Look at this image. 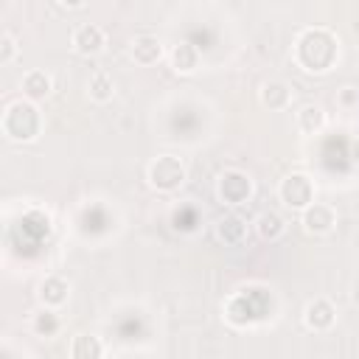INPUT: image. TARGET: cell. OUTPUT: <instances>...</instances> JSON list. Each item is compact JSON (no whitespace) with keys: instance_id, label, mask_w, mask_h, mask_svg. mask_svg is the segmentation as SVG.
<instances>
[{"instance_id":"18","label":"cell","mask_w":359,"mask_h":359,"mask_svg":"<svg viewBox=\"0 0 359 359\" xmlns=\"http://www.w3.org/2000/svg\"><path fill=\"white\" fill-rule=\"evenodd\" d=\"M255 233H258L264 241H278V238L286 233V224H283V219H280L275 210H264V213H258V219H255Z\"/></svg>"},{"instance_id":"10","label":"cell","mask_w":359,"mask_h":359,"mask_svg":"<svg viewBox=\"0 0 359 359\" xmlns=\"http://www.w3.org/2000/svg\"><path fill=\"white\" fill-rule=\"evenodd\" d=\"M258 98H261V104L266 109H275L278 112V109H286L292 104V87L286 81H280V79H269V81L261 84Z\"/></svg>"},{"instance_id":"7","label":"cell","mask_w":359,"mask_h":359,"mask_svg":"<svg viewBox=\"0 0 359 359\" xmlns=\"http://www.w3.org/2000/svg\"><path fill=\"white\" fill-rule=\"evenodd\" d=\"M70 45H73V50L81 53V56H95V53L104 50L107 36H104V31H101L95 22H81V25L73 31Z\"/></svg>"},{"instance_id":"1","label":"cell","mask_w":359,"mask_h":359,"mask_svg":"<svg viewBox=\"0 0 359 359\" xmlns=\"http://www.w3.org/2000/svg\"><path fill=\"white\" fill-rule=\"evenodd\" d=\"M337 56H339V45H337V36L331 31H325V28H306L297 36L294 59H297V65L306 73H325V70H331Z\"/></svg>"},{"instance_id":"4","label":"cell","mask_w":359,"mask_h":359,"mask_svg":"<svg viewBox=\"0 0 359 359\" xmlns=\"http://www.w3.org/2000/svg\"><path fill=\"white\" fill-rule=\"evenodd\" d=\"M185 174H188L185 171V163L180 157H174V154L154 157L149 163V171H146L149 185L157 188V191H174V188H180L185 182Z\"/></svg>"},{"instance_id":"5","label":"cell","mask_w":359,"mask_h":359,"mask_svg":"<svg viewBox=\"0 0 359 359\" xmlns=\"http://www.w3.org/2000/svg\"><path fill=\"white\" fill-rule=\"evenodd\" d=\"M216 194L224 205H241L252 196V180H250V174H244L238 168H227L216 180Z\"/></svg>"},{"instance_id":"9","label":"cell","mask_w":359,"mask_h":359,"mask_svg":"<svg viewBox=\"0 0 359 359\" xmlns=\"http://www.w3.org/2000/svg\"><path fill=\"white\" fill-rule=\"evenodd\" d=\"M303 323L311 331H328L337 323V309L328 297H314L309 300V306L303 309Z\"/></svg>"},{"instance_id":"22","label":"cell","mask_w":359,"mask_h":359,"mask_svg":"<svg viewBox=\"0 0 359 359\" xmlns=\"http://www.w3.org/2000/svg\"><path fill=\"white\" fill-rule=\"evenodd\" d=\"M351 157H353V163H359V137L351 143Z\"/></svg>"},{"instance_id":"6","label":"cell","mask_w":359,"mask_h":359,"mask_svg":"<svg viewBox=\"0 0 359 359\" xmlns=\"http://www.w3.org/2000/svg\"><path fill=\"white\" fill-rule=\"evenodd\" d=\"M300 224H303V230L311 233V236H325V233H331L334 224H337V210H334L331 205H325V202H314V205H309V208L300 213Z\"/></svg>"},{"instance_id":"12","label":"cell","mask_w":359,"mask_h":359,"mask_svg":"<svg viewBox=\"0 0 359 359\" xmlns=\"http://www.w3.org/2000/svg\"><path fill=\"white\" fill-rule=\"evenodd\" d=\"M22 98L25 101H42V98H48L50 95V90H53V79L45 73V70H28L25 76H22Z\"/></svg>"},{"instance_id":"3","label":"cell","mask_w":359,"mask_h":359,"mask_svg":"<svg viewBox=\"0 0 359 359\" xmlns=\"http://www.w3.org/2000/svg\"><path fill=\"white\" fill-rule=\"evenodd\" d=\"M278 196H280V202H283L289 210L303 213L309 205H314V182H311L309 174L292 171V174H286V177L280 180Z\"/></svg>"},{"instance_id":"17","label":"cell","mask_w":359,"mask_h":359,"mask_svg":"<svg viewBox=\"0 0 359 359\" xmlns=\"http://www.w3.org/2000/svg\"><path fill=\"white\" fill-rule=\"evenodd\" d=\"M297 129L303 135H320L325 129V112H323V107H317V104L300 107V112H297Z\"/></svg>"},{"instance_id":"16","label":"cell","mask_w":359,"mask_h":359,"mask_svg":"<svg viewBox=\"0 0 359 359\" xmlns=\"http://www.w3.org/2000/svg\"><path fill=\"white\" fill-rule=\"evenodd\" d=\"M31 328L36 337H45V339H53L59 331H62V320L56 314V309H39L34 317H31Z\"/></svg>"},{"instance_id":"20","label":"cell","mask_w":359,"mask_h":359,"mask_svg":"<svg viewBox=\"0 0 359 359\" xmlns=\"http://www.w3.org/2000/svg\"><path fill=\"white\" fill-rule=\"evenodd\" d=\"M17 50H20L17 39H14L8 31H3V34H0V65H11V62L17 59Z\"/></svg>"},{"instance_id":"21","label":"cell","mask_w":359,"mask_h":359,"mask_svg":"<svg viewBox=\"0 0 359 359\" xmlns=\"http://www.w3.org/2000/svg\"><path fill=\"white\" fill-rule=\"evenodd\" d=\"M339 104H342V107H353V104H359V90H356V87H342V93H339Z\"/></svg>"},{"instance_id":"2","label":"cell","mask_w":359,"mask_h":359,"mask_svg":"<svg viewBox=\"0 0 359 359\" xmlns=\"http://www.w3.org/2000/svg\"><path fill=\"white\" fill-rule=\"evenodd\" d=\"M42 129V115H39V107L34 101H14L6 107L3 112V135L8 140H17V143H31Z\"/></svg>"},{"instance_id":"14","label":"cell","mask_w":359,"mask_h":359,"mask_svg":"<svg viewBox=\"0 0 359 359\" xmlns=\"http://www.w3.org/2000/svg\"><path fill=\"white\" fill-rule=\"evenodd\" d=\"M70 356L73 359H101L104 356V342L95 334H76L70 342Z\"/></svg>"},{"instance_id":"19","label":"cell","mask_w":359,"mask_h":359,"mask_svg":"<svg viewBox=\"0 0 359 359\" xmlns=\"http://www.w3.org/2000/svg\"><path fill=\"white\" fill-rule=\"evenodd\" d=\"M87 95H90L93 101H98V104L112 101V95H115V81H112V76L104 73V70L93 73V76H90V84H87Z\"/></svg>"},{"instance_id":"23","label":"cell","mask_w":359,"mask_h":359,"mask_svg":"<svg viewBox=\"0 0 359 359\" xmlns=\"http://www.w3.org/2000/svg\"><path fill=\"white\" fill-rule=\"evenodd\" d=\"M20 359H25V356H20Z\"/></svg>"},{"instance_id":"15","label":"cell","mask_w":359,"mask_h":359,"mask_svg":"<svg viewBox=\"0 0 359 359\" xmlns=\"http://www.w3.org/2000/svg\"><path fill=\"white\" fill-rule=\"evenodd\" d=\"M168 59H171V67H174L177 73H194L196 65H199V50H196L191 42H180V45L171 48Z\"/></svg>"},{"instance_id":"8","label":"cell","mask_w":359,"mask_h":359,"mask_svg":"<svg viewBox=\"0 0 359 359\" xmlns=\"http://www.w3.org/2000/svg\"><path fill=\"white\" fill-rule=\"evenodd\" d=\"M213 233H216V241L219 244H224V247H241L247 241V236H250V227H247V222L238 213H224L216 222Z\"/></svg>"},{"instance_id":"13","label":"cell","mask_w":359,"mask_h":359,"mask_svg":"<svg viewBox=\"0 0 359 359\" xmlns=\"http://www.w3.org/2000/svg\"><path fill=\"white\" fill-rule=\"evenodd\" d=\"M132 59L137 65H157L163 59V42L151 34H140L132 39Z\"/></svg>"},{"instance_id":"11","label":"cell","mask_w":359,"mask_h":359,"mask_svg":"<svg viewBox=\"0 0 359 359\" xmlns=\"http://www.w3.org/2000/svg\"><path fill=\"white\" fill-rule=\"evenodd\" d=\"M36 294H39V303H42L45 309H59V306L67 303L70 286H67L65 278H59V275H48V278L39 283Z\"/></svg>"}]
</instances>
